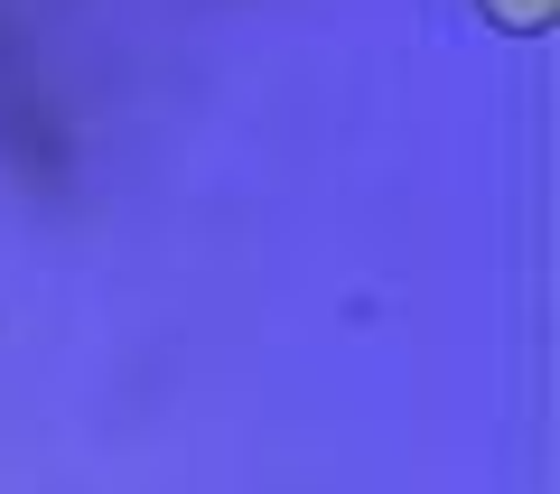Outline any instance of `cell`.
<instances>
[{
  "mask_svg": "<svg viewBox=\"0 0 560 494\" xmlns=\"http://www.w3.org/2000/svg\"><path fill=\"white\" fill-rule=\"evenodd\" d=\"M486 20H504V28H541V20H551V0H486Z\"/></svg>",
  "mask_w": 560,
  "mask_h": 494,
  "instance_id": "1",
  "label": "cell"
}]
</instances>
